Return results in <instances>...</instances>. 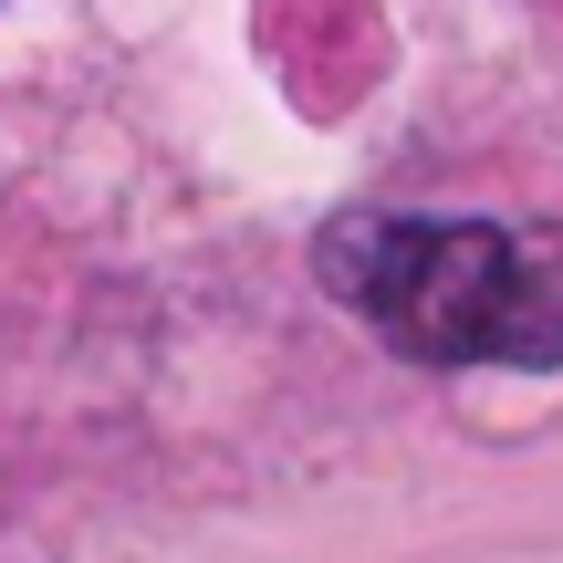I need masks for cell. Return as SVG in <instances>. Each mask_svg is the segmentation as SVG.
Wrapping results in <instances>:
<instances>
[{"label":"cell","instance_id":"cell-1","mask_svg":"<svg viewBox=\"0 0 563 563\" xmlns=\"http://www.w3.org/2000/svg\"><path fill=\"white\" fill-rule=\"evenodd\" d=\"M334 302L418 365H563V230L553 220H386L323 230Z\"/></svg>","mask_w":563,"mask_h":563}]
</instances>
